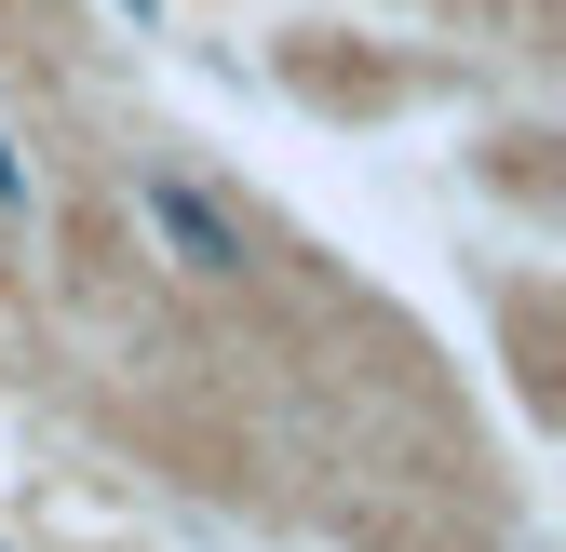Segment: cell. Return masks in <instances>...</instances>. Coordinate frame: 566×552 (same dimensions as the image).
<instances>
[{"instance_id": "obj_1", "label": "cell", "mask_w": 566, "mask_h": 552, "mask_svg": "<svg viewBox=\"0 0 566 552\" xmlns=\"http://www.w3.org/2000/svg\"><path fill=\"white\" fill-rule=\"evenodd\" d=\"M135 216L163 230V256L189 269V284H243V269H256V243H243V216H230L217 189H189L176 162H149V176H135Z\"/></svg>"}, {"instance_id": "obj_2", "label": "cell", "mask_w": 566, "mask_h": 552, "mask_svg": "<svg viewBox=\"0 0 566 552\" xmlns=\"http://www.w3.org/2000/svg\"><path fill=\"white\" fill-rule=\"evenodd\" d=\"M0 216H41V176H28V149L0 135Z\"/></svg>"}, {"instance_id": "obj_3", "label": "cell", "mask_w": 566, "mask_h": 552, "mask_svg": "<svg viewBox=\"0 0 566 552\" xmlns=\"http://www.w3.org/2000/svg\"><path fill=\"white\" fill-rule=\"evenodd\" d=\"M108 14H135V28H149V14H163V0H108Z\"/></svg>"}, {"instance_id": "obj_4", "label": "cell", "mask_w": 566, "mask_h": 552, "mask_svg": "<svg viewBox=\"0 0 566 552\" xmlns=\"http://www.w3.org/2000/svg\"><path fill=\"white\" fill-rule=\"evenodd\" d=\"M0 552H14V539H0Z\"/></svg>"}]
</instances>
